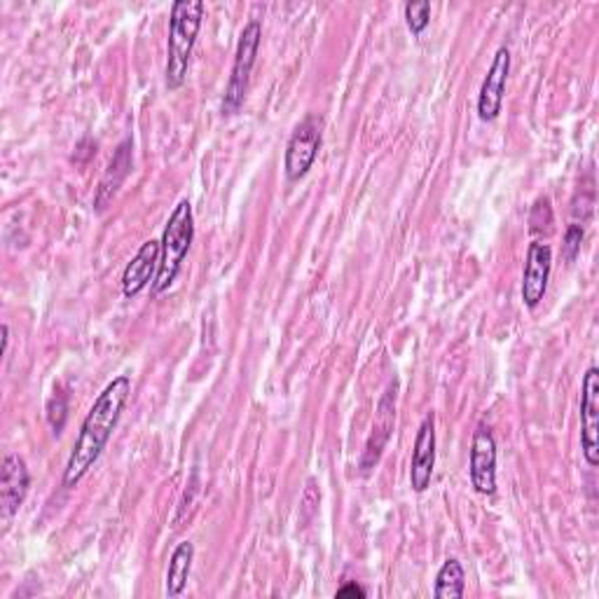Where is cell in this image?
I'll return each mask as SVG.
<instances>
[{
  "label": "cell",
  "instance_id": "obj_1",
  "mask_svg": "<svg viewBox=\"0 0 599 599\" xmlns=\"http://www.w3.org/2000/svg\"><path fill=\"white\" fill-rule=\"evenodd\" d=\"M132 394V380L127 375L115 377L105 389L99 394L94 405L87 412L80 436L74 445V452L68 456L64 471V487H76L90 468L97 464L101 452L109 445V440L117 427L120 415Z\"/></svg>",
  "mask_w": 599,
  "mask_h": 599
},
{
  "label": "cell",
  "instance_id": "obj_2",
  "mask_svg": "<svg viewBox=\"0 0 599 599\" xmlns=\"http://www.w3.org/2000/svg\"><path fill=\"white\" fill-rule=\"evenodd\" d=\"M202 20H204L202 0H176L171 5L165 66V80L169 90H179L188 78L190 57L197 43Z\"/></svg>",
  "mask_w": 599,
  "mask_h": 599
},
{
  "label": "cell",
  "instance_id": "obj_3",
  "mask_svg": "<svg viewBox=\"0 0 599 599\" xmlns=\"http://www.w3.org/2000/svg\"><path fill=\"white\" fill-rule=\"evenodd\" d=\"M192 239H195V216H192V204L188 200H181L171 211L162 233L160 270H157V276L152 281L155 295L171 289L176 276H179L183 268V260L190 251Z\"/></svg>",
  "mask_w": 599,
  "mask_h": 599
},
{
  "label": "cell",
  "instance_id": "obj_4",
  "mask_svg": "<svg viewBox=\"0 0 599 599\" xmlns=\"http://www.w3.org/2000/svg\"><path fill=\"white\" fill-rule=\"evenodd\" d=\"M260 41H262V24L258 20H251L241 29V35H239L233 74H230V80H227L225 97H223V115H235L244 105L246 90H249V80L258 59Z\"/></svg>",
  "mask_w": 599,
  "mask_h": 599
},
{
  "label": "cell",
  "instance_id": "obj_5",
  "mask_svg": "<svg viewBox=\"0 0 599 599\" xmlns=\"http://www.w3.org/2000/svg\"><path fill=\"white\" fill-rule=\"evenodd\" d=\"M321 132H324V120L314 113L305 115V120L295 127V132L289 138L286 160H284L289 181L305 179L307 171L314 167L316 157H319V150H321Z\"/></svg>",
  "mask_w": 599,
  "mask_h": 599
},
{
  "label": "cell",
  "instance_id": "obj_6",
  "mask_svg": "<svg viewBox=\"0 0 599 599\" xmlns=\"http://www.w3.org/2000/svg\"><path fill=\"white\" fill-rule=\"evenodd\" d=\"M471 485L483 497H491L497 491V440L491 429L481 421L473 431L471 460H468Z\"/></svg>",
  "mask_w": 599,
  "mask_h": 599
},
{
  "label": "cell",
  "instance_id": "obj_7",
  "mask_svg": "<svg viewBox=\"0 0 599 599\" xmlns=\"http://www.w3.org/2000/svg\"><path fill=\"white\" fill-rule=\"evenodd\" d=\"M580 450L588 466L599 464V370L590 365L580 382Z\"/></svg>",
  "mask_w": 599,
  "mask_h": 599
},
{
  "label": "cell",
  "instance_id": "obj_8",
  "mask_svg": "<svg viewBox=\"0 0 599 599\" xmlns=\"http://www.w3.org/2000/svg\"><path fill=\"white\" fill-rule=\"evenodd\" d=\"M396 392H398V382H392L389 389L384 392V396L377 403L373 431H370V438L363 450V460H361L363 473L377 466V462L382 460V452L386 450V445H389V438L396 425Z\"/></svg>",
  "mask_w": 599,
  "mask_h": 599
},
{
  "label": "cell",
  "instance_id": "obj_9",
  "mask_svg": "<svg viewBox=\"0 0 599 599\" xmlns=\"http://www.w3.org/2000/svg\"><path fill=\"white\" fill-rule=\"evenodd\" d=\"M553 268V251L549 244L532 241L527 249L524 272H522V303L534 309L541 305V300L549 291V279Z\"/></svg>",
  "mask_w": 599,
  "mask_h": 599
},
{
  "label": "cell",
  "instance_id": "obj_10",
  "mask_svg": "<svg viewBox=\"0 0 599 599\" xmlns=\"http://www.w3.org/2000/svg\"><path fill=\"white\" fill-rule=\"evenodd\" d=\"M510 74V49L508 45H501L491 61L487 76L481 87L478 97V115L483 122H495L504 109V97H506V82Z\"/></svg>",
  "mask_w": 599,
  "mask_h": 599
},
{
  "label": "cell",
  "instance_id": "obj_11",
  "mask_svg": "<svg viewBox=\"0 0 599 599\" xmlns=\"http://www.w3.org/2000/svg\"><path fill=\"white\" fill-rule=\"evenodd\" d=\"M433 466H436V417L429 412L421 419L415 448H412V462H410V485L421 495L427 491L433 478Z\"/></svg>",
  "mask_w": 599,
  "mask_h": 599
},
{
  "label": "cell",
  "instance_id": "obj_12",
  "mask_svg": "<svg viewBox=\"0 0 599 599\" xmlns=\"http://www.w3.org/2000/svg\"><path fill=\"white\" fill-rule=\"evenodd\" d=\"M31 487L29 466L20 454H8L3 460V475H0V506L3 518L10 520L22 508Z\"/></svg>",
  "mask_w": 599,
  "mask_h": 599
},
{
  "label": "cell",
  "instance_id": "obj_13",
  "mask_svg": "<svg viewBox=\"0 0 599 599\" xmlns=\"http://www.w3.org/2000/svg\"><path fill=\"white\" fill-rule=\"evenodd\" d=\"M160 256H162L160 241L148 239L140 246L138 253L125 268V272H122V293H125V297H136L150 281H155L157 270H160Z\"/></svg>",
  "mask_w": 599,
  "mask_h": 599
},
{
  "label": "cell",
  "instance_id": "obj_14",
  "mask_svg": "<svg viewBox=\"0 0 599 599\" xmlns=\"http://www.w3.org/2000/svg\"><path fill=\"white\" fill-rule=\"evenodd\" d=\"M132 169V140H122V144L117 146L113 160L109 165V171H105L103 181L99 185V192H97V208H103L105 204H109V200L115 195L117 188L122 185V181L127 179V173Z\"/></svg>",
  "mask_w": 599,
  "mask_h": 599
},
{
  "label": "cell",
  "instance_id": "obj_15",
  "mask_svg": "<svg viewBox=\"0 0 599 599\" xmlns=\"http://www.w3.org/2000/svg\"><path fill=\"white\" fill-rule=\"evenodd\" d=\"M192 560H195V545L190 541H181L176 545L171 560H169V569H167V595L169 597H179L185 586L192 572Z\"/></svg>",
  "mask_w": 599,
  "mask_h": 599
},
{
  "label": "cell",
  "instance_id": "obj_16",
  "mask_svg": "<svg viewBox=\"0 0 599 599\" xmlns=\"http://www.w3.org/2000/svg\"><path fill=\"white\" fill-rule=\"evenodd\" d=\"M466 595V572L460 560H445L436 576V599H462Z\"/></svg>",
  "mask_w": 599,
  "mask_h": 599
},
{
  "label": "cell",
  "instance_id": "obj_17",
  "mask_svg": "<svg viewBox=\"0 0 599 599\" xmlns=\"http://www.w3.org/2000/svg\"><path fill=\"white\" fill-rule=\"evenodd\" d=\"M405 22H408V29L419 35L431 22V3L429 0H410L405 3Z\"/></svg>",
  "mask_w": 599,
  "mask_h": 599
},
{
  "label": "cell",
  "instance_id": "obj_18",
  "mask_svg": "<svg viewBox=\"0 0 599 599\" xmlns=\"http://www.w3.org/2000/svg\"><path fill=\"white\" fill-rule=\"evenodd\" d=\"M530 225H532V233L551 230V225H553V206H551L549 197H539L534 202L532 216H530Z\"/></svg>",
  "mask_w": 599,
  "mask_h": 599
},
{
  "label": "cell",
  "instance_id": "obj_19",
  "mask_svg": "<svg viewBox=\"0 0 599 599\" xmlns=\"http://www.w3.org/2000/svg\"><path fill=\"white\" fill-rule=\"evenodd\" d=\"M584 237H586V230H584V225H578V223H572L567 227V233H565V244H562V253H565V260L567 262H574L580 253V244H584Z\"/></svg>",
  "mask_w": 599,
  "mask_h": 599
},
{
  "label": "cell",
  "instance_id": "obj_20",
  "mask_svg": "<svg viewBox=\"0 0 599 599\" xmlns=\"http://www.w3.org/2000/svg\"><path fill=\"white\" fill-rule=\"evenodd\" d=\"M66 410H68V408H66V396H64V394H57L55 398L49 400V405H47V419H49V425L55 427L57 415H59L61 425H64V421H66Z\"/></svg>",
  "mask_w": 599,
  "mask_h": 599
},
{
  "label": "cell",
  "instance_id": "obj_21",
  "mask_svg": "<svg viewBox=\"0 0 599 599\" xmlns=\"http://www.w3.org/2000/svg\"><path fill=\"white\" fill-rule=\"evenodd\" d=\"M365 595H368L365 588H361L357 580H347V584L338 592H335V597H359V599H363Z\"/></svg>",
  "mask_w": 599,
  "mask_h": 599
},
{
  "label": "cell",
  "instance_id": "obj_22",
  "mask_svg": "<svg viewBox=\"0 0 599 599\" xmlns=\"http://www.w3.org/2000/svg\"><path fill=\"white\" fill-rule=\"evenodd\" d=\"M8 347H10V328L8 324H3V357L8 354Z\"/></svg>",
  "mask_w": 599,
  "mask_h": 599
}]
</instances>
